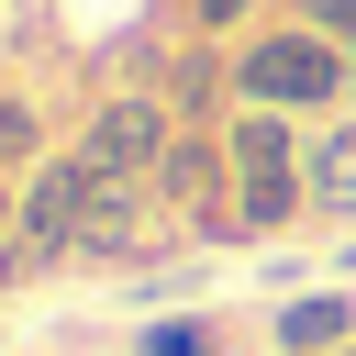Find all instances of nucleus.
Instances as JSON below:
<instances>
[{"mask_svg":"<svg viewBox=\"0 0 356 356\" xmlns=\"http://www.w3.org/2000/svg\"><path fill=\"white\" fill-rule=\"evenodd\" d=\"M356 100V44H334L323 22H267L256 44H234V111H334Z\"/></svg>","mask_w":356,"mask_h":356,"instance_id":"1","label":"nucleus"},{"mask_svg":"<svg viewBox=\"0 0 356 356\" xmlns=\"http://www.w3.org/2000/svg\"><path fill=\"white\" fill-rule=\"evenodd\" d=\"M222 156H234V234H278L300 200H312V145L289 134V111H234L222 122Z\"/></svg>","mask_w":356,"mask_h":356,"instance_id":"2","label":"nucleus"},{"mask_svg":"<svg viewBox=\"0 0 356 356\" xmlns=\"http://www.w3.org/2000/svg\"><path fill=\"white\" fill-rule=\"evenodd\" d=\"M167 145H178V100H156V89L100 100V111H89V134H78V156H89L100 178H156V167H167Z\"/></svg>","mask_w":356,"mask_h":356,"instance_id":"3","label":"nucleus"},{"mask_svg":"<svg viewBox=\"0 0 356 356\" xmlns=\"http://www.w3.org/2000/svg\"><path fill=\"white\" fill-rule=\"evenodd\" d=\"M100 189H111V178H100L78 145L44 156V167L22 178V245H33V256H67V245L89 234V211H100Z\"/></svg>","mask_w":356,"mask_h":356,"instance_id":"4","label":"nucleus"},{"mask_svg":"<svg viewBox=\"0 0 356 356\" xmlns=\"http://www.w3.org/2000/svg\"><path fill=\"white\" fill-rule=\"evenodd\" d=\"M267 345H278V356H334V345H356V289H300V300H278Z\"/></svg>","mask_w":356,"mask_h":356,"instance_id":"5","label":"nucleus"},{"mask_svg":"<svg viewBox=\"0 0 356 356\" xmlns=\"http://www.w3.org/2000/svg\"><path fill=\"white\" fill-rule=\"evenodd\" d=\"M300 167H312V200H323V211H356V122H345V134H323Z\"/></svg>","mask_w":356,"mask_h":356,"instance_id":"6","label":"nucleus"},{"mask_svg":"<svg viewBox=\"0 0 356 356\" xmlns=\"http://www.w3.org/2000/svg\"><path fill=\"white\" fill-rule=\"evenodd\" d=\"M134 356H211V323H145Z\"/></svg>","mask_w":356,"mask_h":356,"instance_id":"7","label":"nucleus"},{"mask_svg":"<svg viewBox=\"0 0 356 356\" xmlns=\"http://www.w3.org/2000/svg\"><path fill=\"white\" fill-rule=\"evenodd\" d=\"M22 156H33V100L0 89V167H22Z\"/></svg>","mask_w":356,"mask_h":356,"instance_id":"8","label":"nucleus"},{"mask_svg":"<svg viewBox=\"0 0 356 356\" xmlns=\"http://www.w3.org/2000/svg\"><path fill=\"white\" fill-rule=\"evenodd\" d=\"M189 22H200V33H245V22H256V0H189Z\"/></svg>","mask_w":356,"mask_h":356,"instance_id":"9","label":"nucleus"},{"mask_svg":"<svg viewBox=\"0 0 356 356\" xmlns=\"http://www.w3.org/2000/svg\"><path fill=\"white\" fill-rule=\"evenodd\" d=\"M312 22H323L334 44H356V0H312Z\"/></svg>","mask_w":356,"mask_h":356,"instance_id":"10","label":"nucleus"},{"mask_svg":"<svg viewBox=\"0 0 356 356\" xmlns=\"http://www.w3.org/2000/svg\"><path fill=\"white\" fill-rule=\"evenodd\" d=\"M22 256H33V245H22V234H11V245H0V289H11V278H22Z\"/></svg>","mask_w":356,"mask_h":356,"instance_id":"11","label":"nucleus"},{"mask_svg":"<svg viewBox=\"0 0 356 356\" xmlns=\"http://www.w3.org/2000/svg\"><path fill=\"white\" fill-rule=\"evenodd\" d=\"M11 234H22V189H0V245H11Z\"/></svg>","mask_w":356,"mask_h":356,"instance_id":"12","label":"nucleus"},{"mask_svg":"<svg viewBox=\"0 0 356 356\" xmlns=\"http://www.w3.org/2000/svg\"><path fill=\"white\" fill-rule=\"evenodd\" d=\"M345 278H356V245H345Z\"/></svg>","mask_w":356,"mask_h":356,"instance_id":"13","label":"nucleus"},{"mask_svg":"<svg viewBox=\"0 0 356 356\" xmlns=\"http://www.w3.org/2000/svg\"><path fill=\"white\" fill-rule=\"evenodd\" d=\"M334 356H356V345H334Z\"/></svg>","mask_w":356,"mask_h":356,"instance_id":"14","label":"nucleus"}]
</instances>
